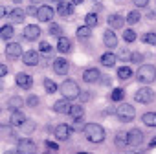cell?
<instances>
[{"instance_id":"28","label":"cell","mask_w":156,"mask_h":154,"mask_svg":"<svg viewBox=\"0 0 156 154\" xmlns=\"http://www.w3.org/2000/svg\"><path fill=\"white\" fill-rule=\"evenodd\" d=\"M140 19H141V15H140V11H138V9H132V11L127 15V22H129V24H138V22H140Z\"/></svg>"},{"instance_id":"6","label":"cell","mask_w":156,"mask_h":154,"mask_svg":"<svg viewBox=\"0 0 156 154\" xmlns=\"http://www.w3.org/2000/svg\"><path fill=\"white\" fill-rule=\"evenodd\" d=\"M143 139H145V136H143V132L138 130V128H132V130L127 132V143L132 145V147H140V145L143 143Z\"/></svg>"},{"instance_id":"26","label":"cell","mask_w":156,"mask_h":154,"mask_svg":"<svg viewBox=\"0 0 156 154\" xmlns=\"http://www.w3.org/2000/svg\"><path fill=\"white\" fill-rule=\"evenodd\" d=\"M141 121H143L147 127H156V112H147V114H143Z\"/></svg>"},{"instance_id":"47","label":"cell","mask_w":156,"mask_h":154,"mask_svg":"<svg viewBox=\"0 0 156 154\" xmlns=\"http://www.w3.org/2000/svg\"><path fill=\"white\" fill-rule=\"evenodd\" d=\"M81 96V101H88L90 99V94H87V92H83V94H79Z\"/></svg>"},{"instance_id":"14","label":"cell","mask_w":156,"mask_h":154,"mask_svg":"<svg viewBox=\"0 0 156 154\" xmlns=\"http://www.w3.org/2000/svg\"><path fill=\"white\" fill-rule=\"evenodd\" d=\"M68 70H70V66H68V61L66 59H55L53 61V72L57 75H66Z\"/></svg>"},{"instance_id":"39","label":"cell","mask_w":156,"mask_h":154,"mask_svg":"<svg viewBox=\"0 0 156 154\" xmlns=\"http://www.w3.org/2000/svg\"><path fill=\"white\" fill-rule=\"evenodd\" d=\"M50 35H57V37H61V35H62V28H61L59 24H50Z\"/></svg>"},{"instance_id":"16","label":"cell","mask_w":156,"mask_h":154,"mask_svg":"<svg viewBox=\"0 0 156 154\" xmlns=\"http://www.w3.org/2000/svg\"><path fill=\"white\" fill-rule=\"evenodd\" d=\"M70 99H66V97H62V99H59V101H55V105H53V112H57V114H68L70 112Z\"/></svg>"},{"instance_id":"3","label":"cell","mask_w":156,"mask_h":154,"mask_svg":"<svg viewBox=\"0 0 156 154\" xmlns=\"http://www.w3.org/2000/svg\"><path fill=\"white\" fill-rule=\"evenodd\" d=\"M61 94H62V97H66V99H77L79 97V94H81V90H79V86H77V83L73 81V79H66L62 85H61Z\"/></svg>"},{"instance_id":"27","label":"cell","mask_w":156,"mask_h":154,"mask_svg":"<svg viewBox=\"0 0 156 154\" xmlns=\"http://www.w3.org/2000/svg\"><path fill=\"white\" fill-rule=\"evenodd\" d=\"M90 33H92V30H90V26H81V28H77V31H75V35L79 37V39H88L90 37Z\"/></svg>"},{"instance_id":"10","label":"cell","mask_w":156,"mask_h":154,"mask_svg":"<svg viewBox=\"0 0 156 154\" xmlns=\"http://www.w3.org/2000/svg\"><path fill=\"white\" fill-rule=\"evenodd\" d=\"M53 15H55V11H53L50 6H41V8L37 9V19H39L41 22H50V20L53 19Z\"/></svg>"},{"instance_id":"4","label":"cell","mask_w":156,"mask_h":154,"mask_svg":"<svg viewBox=\"0 0 156 154\" xmlns=\"http://www.w3.org/2000/svg\"><path fill=\"white\" fill-rule=\"evenodd\" d=\"M116 116L119 117V121L127 123V121H132V119L136 117V110H134L132 105H129V103H121V105L116 108Z\"/></svg>"},{"instance_id":"40","label":"cell","mask_w":156,"mask_h":154,"mask_svg":"<svg viewBox=\"0 0 156 154\" xmlns=\"http://www.w3.org/2000/svg\"><path fill=\"white\" fill-rule=\"evenodd\" d=\"M116 145H118V147H125V145H127V134H121V132H119V134L116 136Z\"/></svg>"},{"instance_id":"21","label":"cell","mask_w":156,"mask_h":154,"mask_svg":"<svg viewBox=\"0 0 156 154\" xmlns=\"http://www.w3.org/2000/svg\"><path fill=\"white\" fill-rule=\"evenodd\" d=\"M24 121H26V116H24V112H20V108L19 110H11V125L20 127Z\"/></svg>"},{"instance_id":"19","label":"cell","mask_w":156,"mask_h":154,"mask_svg":"<svg viewBox=\"0 0 156 154\" xmlns=\"http://www.w3.org/2000/svg\"><path fill=\"white\" fill-rule=\"evenodd\" d=\"M24 19H26V11H24V9H13V11L9 13L11 24H22Z\"/></svg>"},{"instance_id":"5","label":"cell","mask_w":156,"mask_h":154,"mask_svg":"<svg viewBox=\"0 0 156 154\" xmlns=\"http://www.w3.org/2000/svg\"><path fill=\"white\" fill-rule=\"evenodd\" d=\"M134 99H136L138 103H141V105H149V103H152V99H154V92H152L149 86H143V88H140V90L136 92Z\"/></svg>"},{"instance_id":"52","label":"cell","mask_w":156,"mask_h":154,"mask_svg":"<svg viewBox=\"0 0 156 154\" xmlns=\"http://www.w3.org/2000/svg\"><path fill=\"white\" fill-rule=\"evenodd\" d=\"M4 154H20L19 150H8V152H4Z\"/></svg>"},{"instance_id":"37","label":"cell","mask_w":156,"mask_h":154,"mask_svg":"<svg viewBox=\"0 0 156 154\" xmlns=\"http://www.w3.org/2000/svg\"><path fill=\"white\" fill-rule=\"evenodd\" d=\"M123 39H125L127 42H134V40H136V33H134V30H125V31H123Z\"/></svg>"},{"instance_id":"57","label":"cell","mask_w":156,"mask_h":154,"mask_svg":"<svg viewBox=\"0 0 156 154\" xmlns=\"http://www.w3.org/2000/svg\"><path fill=\"white\" fill-rule=\"evenodd\" d=\"M129 154H141V152H129Z\"/></svg>"},{"instance_id":"11","label":"cell","mask_w":156,"mask_h":154,"mask_svg":"<svg viewBox=\"0 0 156 154\" xmlns=\"http://www.w3.org/2000/svg\"><path fill=\"white\" fill-rule=\"evenodd\" d=\"M83 79H85V83H98L101 79V72L98 68H87L83 72Z\"/></svg>"},{"instance_id":"15","label":"cell","mask_w":156,"mask_h":154,"mask_svg":"<svg viewBox=\"0 0 156 154\" xmlns=\"http://www.w3.org/2000/svg\"><path fill=\"white\" fill-rule=\"evenodd\" d=\"M22 62L28 66H35L39 64V53L35 50H28L26 53H22Z\"/></svg>"},{"instance_id":"35","label":"cell","mask_w":156,"mask_h":154,"mask_svg":"<svg viewBox=\"0 0 156 154\" xmlns=\"http://www.w3.org/2000/svg\"><path fill=\"white\" fill-rule=\"evenodd\" d=\"M123 97H125V92H123V88H114V92H112L110 99H112V101H121Z\"/></svg>"},{"instance_id":"20","label":"cell","mask_w":156,"mask_h":154,"mask_svg":"<svg viewBox=\"0 0 156 154\" xmlns=\"http://www.w3.org/2000/svg\"><path fill=\"white\" fill-rule=\"evenodd\" d=\"M107 22H108V26H110V28H114V30H118V28H123V17H121V15H118V13H114V15H108Z\"/></svg>"},{"instance_id":"25","label":"cell","mask_w":156,"mask_h":154,"mask_svg":"<svg viewBox=\"0 0 156 154\" xmlns=\"http://www.w3.org/2000/svg\"><path fill=\"white\" fill-rule=\"evenodd\" d=\"M13 33H15V30H13L11 24H6V26L0 28V39H4V40H6V39H11Z\"/></svg>"},{"instance_id":"23","label":"cell","mask_w":156,"mask_h":154,"mask_svg":"<svg viewBox=\"0 0 156 154\" xmlns=\"http://www.w3.org/2000/svg\"><path fill=\"white\" fill-rule=\"evenodd\" d=\"M116 61H118V57H116L114 53H110V51H107V53L101 55V64L107 66V68H112V66L116 64Z\"/></svg>"},{"instance_id":"18","label":"cell","mask_w":156,"mask_h":154,"mask_svg":"<svg viewBox=\"0 0 156 154\" xmlns=\"http://www.w3.org/2000/svg\"><path fill=\"white\" fill-rule=\"evenodd\" d=\"M57 13L61 15V17H70L72 13H73V4H70V2H59V6H57Z\"/></svg>"},{"instance_id":"9","label":"cell","mask_w":156,"mask_h":154,"mask_svg":"<svg viewBox=\"0 0 156 154\" xmlns=\"http://www.w3.org/2000/svg\"><path fill=\"white\" fill-rule=\"evenodd\" d=\"M22 53H24V51H22V46H20L19 42H9V44L6 46V55H8L11 61L19 59Z\"/></svg>"},{"instance_id":"42","label":"cell","mask_w":156,"mask_h":154,"mask_svg":"<svg viewBox=\"0 0 156 154\" xmlns=\"http://www.w3.org/2000/svg\"><path fill=\"white\" fill-rule=\"evenodd\" d=\"M130 61H132V62H141V61H143V53H140V51H134V53L130 55Z\"/></svg>"},{"instance_id":"2","label":"cell","mask_w":156,"mask_h":154,"mask_svg":"<svg viewBox=\"0 0 156 154\" xmlns=\"http://www.w3.org/2000/svg\"><path fill=\"white\" fill-rule=\"evenodd\" d=\"M136 79H138L140 83H145V85L154 83V79H156V68H154L152 64H143V66H140V70H138V73H136Z\"/></svg>"},{"instance_id":"36","label":"cell","mask_w":156,"mask_h":154,"mask_svg":"<svg viewBox=\"0 0 156 154\" xmlns=\"http://www.w3.org/2000/svg\"><path fill=\"white\" fill-rule=\"evenodd\" d=\"M57 152H59L57 143H53V141H46V154H57Z\"/></svg>"},{"instance_id":"8","label":"cell","mask_w":156,"mask_h":154,"mask_svg":"<svg viewBox=\"0 0 156 154\" xmlns=\"http://www.w3.org/2000/svg\"><path fill=\"white\" fill-rule=\"evenodd\" d=\"M70 136H72V127L70 125L61 123V125L55 127V138L59 141H66V139H70Z\"/></svg>"},{"instance_id":"54","label":"cell","mask_w":156,"mask_h":154,"mask_svg":"<svg viewBox=\"0 0 156 154\" xmlns=\"http://www.w3.org/2000/svg\"><path fill=\"white\" fill-rule=\"evenodd\" d=\"M31 4H41V0H30Z\"/></svg>"},{"instance_id":"38","label":"cell","mask_w":156,"mask_h":154,"mask_svg":"<svg viewBox=\"0 0 156 154\" xmlns=\"http://www.w3.org/2000/svg\"><path fill=\"white\" fill-rule=\"evenodd\" d=\"M141 40H143L145 44H152V46H154V44H156V33H145Z\"/></svg>"},{"instance_id":"13","label":"cell","mask_w":156,"mask_h":154,"mask_svg":"<svg viewBox=\"0 0 156 154\" xmlns=\"http://www.w3.org/2000/svg\"><path fill=\"white\" fill-rule=\"evenodd\" d=\"M24 37H26L28 40L39 39V37H41V28H39L37 24H28V26L24 28Z\"/></svg>"},{"instance_id":"46","label":"cell","mask_w":156,"mask_h":154,"mask_svg":"<svg viewBox=\"0 0 156 154\" xmlns=\"http://www.w3.org/2000/svg\"><path fill=\"white\" fill-rule=\"evenodd\" d=\"M26 15H35V17H37V8H33V6H30V8L26 9Z\"/></svg>"},{"instance_id":"17","label":"cell","mask_w":156,"mask_h":154,"mask_svg":"<svg viewBox=\"0 0 156 154\" xmlns=\"http://www.w3.org/2000/svg\"><path fill=\"white\" fill-rule=\"evenodd\" d=\"M103 42H105L107 48H116V46H118V37H116V33H114L112 30H107V31L103 33Z\"/></svg>"},{"instance_id":"34","label":"cell","mask_w":156,"mask_h":154,"mask_svg":"<svg viewBox=\"0 0 156 154\" xmlns=\"http://www.w3.org/2000/svg\"><path fill=\"white\" fill-rule=\"evenodd\" d=\"M44 88H46L48 94H55V92H57V85H55L51 79H44Z\"/></svg>"},{"instance_id":"41","label":"cell","mask_w":156,"mask_h":154,"mask_svg":"<svg viewBox=\"0 0 156 154\" xmlns=\"http://www.w3.org/2000/svg\"><path fill=\"white\" fill-rule=\"evenodd\" d=\"M26 105H28V107H37V105H39V97H37V96H30V97L26 99Z\"/></svg>"},{"instance_id":"53","label":"cell","mask_w":156,"mask_h":154,"mask_svg":"<svg viewBox=\"0 0 156 154\" xmlns=\"http://www.w3.org/2000/svg\"><path fill=\"white\" fill-rule=\"evenodd\" d=\"M151 147H156V138H154V139L151 141Z\"/></svg>"},{"instance_id":"30","label":"cell","mask_w":156,"mask_h":154,"mask_svg":"<svg viewBox=\"0 0 156 154\" xmlns=\"http://www.w3.org/2000/svg\"><path fill=\"white\" fill-rule=\"evenodd\" d=\"M22 105H24V101H22L20 97H17V96H15V97H11V99L8 101V107H9L11 110H19Z\"/></svg>"},{"instance_id":"49","label":"cell","mask_w":156,"mask_h":154,"mask_svg":"<svg viewBox=\"0 0 156 154\" xmlns=\"http://www.w3.org/2000/svg\"><path fill=\"white\" fill-rule=\"evenodd\" d=\"M4 15H6V8H4V6H0V19H2Z\"/></svg>"},{"instance_id":"33","label":"cell","mask_w":156,"mask_h":154,"mask_svg":"<svg viewBox=\"0 0 156 154\" xmlns=\"http://www.w3.org/2000/svg\"><path fill=\"white\" fill-rule=\"evenodd\" d=\"M85 22H87V26H98V22H99V17L96 15V13H88L87 17H85Z\"/></svg>"},{"instance_id":"45","label":"cell","mask_w":156,"mask_h":154,"mask_svg":"<svg viewBox=\"0 0 156 154\" xmlns=\"http://www.w3.org/2000/svg\"><path fill=\"white\" fill-rule=\"evenodd\" d=\"M4 75H8V66L0 64V77H4Z\"/></svg>"},{"instance_id":"58","label":"cell","mask_w":156,"mask_h":154,"mask_svg":"<svg viewBox=\"0 0 156 154\" xmlns=\"http://www.w3.org/2000/svg\"><path fill=\"white\" fill-rule=\"evenodd\" d=\"M57 2H61V0H57Z\"/></svg>"},{"instance_id":"50","label":"cell","mask_w":156,"mask_h":154,"mask_svg":"<svg viewBox=\"0 0 156 154\" xmlns=\"http://www.w3.org/2000/svg\"><path fill=\"white\" fill-rule=\"evenodd\" d=\"M147 17H149V19H156V13H154V11H149Z\"/></svg>"},{"instance_id":"1","label":"cell","mask_w":156,"mask_h":154,"mask_svg":"<svg viewBox=\"0 0 156 154\" xmlns=\"http://www.w3.org/2000/svg\"><path fill=\"white\" fill-rule=\"evenodd\" d=\"M83 132H85V138L90 141V143H101L105 141V128L98 123H88L83 127Z\"/></svg>"},{"instance_id":"31","label":"cell","mask_w":156,"mask_h":154,"mask_svg":"<svg viewBox=\"0 0 156 154\" xmlns=\"http://www.w3.org/2000/svg\"><path fill=\"white\" fill-rule=\"evenodd\" d=\"M132 75V70L129 68V66H121L119 70H118V77L121 81H125V79H129V77Z\"/></svg>"},{"instance_id":"44","label":"cell","mask_w":156,"mask_h":154,"mask_svg":"<svg viewBox=\"0 0 156 154\" xmlns=\"http://www.w3.org/2000/svg\"><path fill=\"white\" fill-rule=\"evenodd\" d=\"M119 59H121V61H123V59H125V61H127V59H130V51H129V50L119 51Z\"/></svg>"},{"instance_id":"32","label":"cell","mask_w":156,"mask_h":154,"mask_svg":"<svg viewBox=\"0 0 156 154\" xmlns=\"http://www.w3.org/2000/svg\"><path fill=\"white\" fill-rule=\"evenodd\" d=\"M20 130H22L24 134H31V132L35 130V123H33V121H30V119H26V121L20 125Z\"/></svg>"},{"instance_id":"24","label":"cell","mask_w":156,"mask_h":154,"mask_svg":"<svg viewBox=\"0 0 156 154\" xmlns=\"http://www.w3.org/2000/svg\"><path fill=\"white\" fill-rule=\"evenodd\" d=\"M73 119H81L85 116V108L81 105H75V107H70V112H68Z\"/></svg>"},{"instance_id":"48","label":"cell","mask_w":156,"mask_h":154,"mask_svg":"<svg viewBox=\"0 0 156 154\" xmlns=\"http://www.w3.org/2000/svg\"><path fill=\"white\" fill-rule=\"evenodd\" d=\"M103 85L110 86V85H112V79H110V77H103Z\"/></svg>"},{"instance_id":"55","label":"cell","mask_w":156,"mask_h":154,"mask_svg":"<svg viewBox=\"0 0 156 154\" xmlns=\"http://www.w3.org/2000/svg\"><path fill=\"white\" fill-rule=\"evenodd\" d=\"M13 2H15V4H20V2H22V0H13Z\"/></svg>"},{"instance_id":"51","label":"cell","mask_w":156,"mask_h":154,"mask_svg":"<svg viewBox=\"0 0 156 154\" xmlns=\"http://www.w3.org/2000/svg\"><path fill=\"white\" fill-rule=\"evenodd\" d=\"M83 2H85V0H72V4H75V6L77 4H83Z\"/></svg>"},{"instance_id":"12","label":"cell","mask_w":156,"mask_h":154,"mask_svg":"<svg viewBox=\"0 0 156 154\" xmlns=\"http://www.w3.org/2000/svg\"><path fill=\"white\" fill-rule=\"evenodd\" d=\"M17 85L22 88V90H30L33 86V77L28 75V73H19L17 75Z\"/></svg>"},{"instance_id":"22","label":"cell","mask_w":156,"mask_h":154,"mask_svg":"<svg viewBox=\"0 0 156 154\" xmlns=\"http://www.w3.org/2000/svg\"><path fill=\"white\" fill-rule=\"evenodd\" d=\"M57 50H59L61 53H70V50H72V42H70V39H66V37H59Z\"/></svg>"},{"instance_id":"43","label":"cell","mask_w":156,"mask_h":154,"mask_svg":"<svg viewBox=\"0 0 156 154\" xmlns=\"http://www.w3.org/2000/svg\"><path fill=\"white\" fill-rule=\"evenodd\" d=\"M147 4H149V0H134L136 8H147Z\"/></svg>"},{"instance_id":"56","label":"cell","mask_w":156,"mask_h":154,"mask_svg":"<svg viewBox=\"0 0 156 154\" xmlns=\"http://www.w3.org/2000/svg\"><path fill=\"white\" fill-rule=\"evenodd\" d=\"M77 154H90V152H77Z\"/></svg>"},{"instance_id":"7","label":"cell","mask_w":156,"mask_h":154,"mask_svg":"<svg viewBox=\"0 0 156 154\" xmlns=\"http://www.w3.org/2000/svg\"><path fill=\"white\" fill-rule=\"evenodd\" d=\"M17 150H19L20 154H35V152H37V145H35L31 139L24 138V139H20V141H19Z\"/></svg>"},{"instance_id":"29","label":"cell","mask_w":156,"mask_h":154,"mask_svg":"<svg viewBox=\"0 0 156 154\" xmlns=\"http://www.w3.org/2000/svg\"><path fill=\"white\" fill-rule=\"evenodd\" d=\"M39 50H41V53L42 55H46V57H50L51 53H53V48L50 46V42H46V40H42L41 44H39Z\"/></svg>"}]
</instances>
